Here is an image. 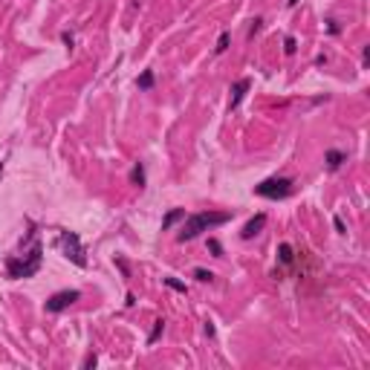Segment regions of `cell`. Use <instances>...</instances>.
I'll list each match as a JSON object with an SVG mask.
<instances>
[{"instance_id": "obj_16", "label": "cell", "mask_w": 370, "mask_h": 370, "mask_svg": "<svg viewBox=\"0 0 370 370\" xmlns=\"http://www.w3.org/2000/svg\"><path fill=\"white\" fill-rule=\"evenodd\" d=\"M162 283L168 289H174V292H182V295H185V292H188V287H185V283H182V280H177V278H171V275H168V278H162Z\"/></svg>"}, {"instance_id": "obj_20", "label": "cell", "mask_w": 370, "mask_h": 370, "mask_svg": "<svg viewBox=\"0 0 370 370\" xmlns=\"http://www.w3.org/2000/svg\"><path fill=\"white\" fill-rule=\"evenodd\" d=\"M113 263L119 266V272H122V278H130V266H127V261L122 258V254H116V258H113Z\"/></svg>"}, {"instance_id": "obj_21", "label": "cell", "mask_w": 370, "mask_h": 370, "mask_svg": "<svg viewBox=\"0 0 370 370\" xmlns=\"http://www.w3.org/2000/svg\"><path fill=\"white\" fill-rule=\"evenodd\" d=\"M324 23H327V32H330V35H341V23L335 18H327Z\"/></svg>"}, {"instance_id": "obj_3", "label": "cell", "mask_w": 370, "mask_h": 370, "mask_svg": "<svg viewBox=\"0 0 370 370\" xmlns=\"http://www.w3.org/2000/svg\"><path fill=\"white\" fill-rule=\"evenodd\" d=\"M254 194L263 200H287L295 194V180H289V177H269V180L254 185Z\"/></svg>"}, {"instance_id": "obj_4", "label": "cell", "mask_w": 370, "mask_h": 370, "mask_svg": "<svg viewBox=\"0 0 370 370\" xmlns=\"http://www.w3.org/2000/svg\"><path fill=\"white\" fill-rule=\"evenodd\" d=\"M58 246H61V252H64L67 261H72L75 266H87V254H84V246H81L78 232H61Z\"/></svg>"}, {"instance_id": "obj_19", "label": "cell", "mask_w": 370, "mask_h": 370, "mask_svg": "<svg viewBox=\"0 0 370 370\" xmlns=\"http://www.w3.org/2000/svg\"><path fill=\"white\" fill-rule=\"evenodd\" d=\"M208 252L214 254V258H223V243L217 237H208Z\"/></svg>"}, {"instance_id": "obj_27", "label": "cell", "mask_w": 370, "mask_h": 370, "mask_svg": "<svg viewBox=\"0 0 370 370\" xmlns=\"http://www.w3.org/2000/svg\"><path fill=\"white\" fill-rule=\"evenodd\" d=\"M367 61H370V46H364V49H361V64L367 67Z\"/></svg>"}, {"instance_id": "obj_8", "label": "cell", "mask_w": 370, "mask_h": 370, "mask_svg": "<svg viewBox=\"0 0 370 370\" xmlns=\"http://www.w3.org/2000/svg\"><path fill=\"white\" fill-rule=\"evenodd\" d=\"M347 162V151H338V148H330L324 154V165H327V171L330 174H335L341 165Z\"/></svg>"}, {"instance_id": "obj_23", "label": "cell", "mask_w": 370, "mask_h": 370, "mask_svg": "<svg viewBox=\"0 0 370 370\" xmlns=\"http://www.w3.org/2000/svg\"><path fill=\"white\" fill-rule=\"evenodd\" d=\"M61 44L67 46V49H72V46H75V35H72V32H61Z\"/></svg>"}, {"instance_id": "obj_14", "label": "cell", "mask_w": 370, "mask_h": 370, "mask_svg": "<svg viewBox=\"0 0 370 370\" xmlns=\"http://www.w3.org/2000/svg\"><path fill=\"white\" fill-rule=\"evenodd\" d=\"M229 44H232V32H220V38H217V46H214V55H223L229 49Z\"/></svg>"}, {"instance_id": "obj_25", "label": "cell", "mask_w": 370, "mask_h": 370, "mask_svg": "<svg viewBox=\"0 0 370 370\" xmlns=\"http://www.w3.org/2000/svg\"><path fill=\"white\" fill-rule=\"evenodd\" d=\"M327 61H330V55H327V52H318L316 55V67H324Z\"/></svg>"}, {"instance_id": "obj_1", "label": "cell", "mask_w": 370, "mask_h": 370, "mask_svg": "<svg viewBox=\"0 0 370 370\" xmlns=\"http://www.w3.org/2000/svg\"><path fill=\"white\" fill-rule=\"evenodd\" d=\"M226 223H232V214H229V211H197V214L185 217V223H182L177 240H180V243H191V240L200 237L203 232H211V229L226 226Z\"/></svg>"}, {"instance_id": "obj_28", "label": "cell", "mask_w": 370, "mask_h": 370, "mask_svg": "<svg viewBox=\"0 0 370 370\" xmlns=\"http://www.w3.org/2000/svg\"><path fill=\"white\" fill-rule=\"evenodd\" d=\"M125 304H127V307H133V304H136V295H133V292H127V295H125Z\"/></svg>"}, {"instance_id": "obj_29", "label": "cell", "mask_w": 370, "mask_h": 370, "mask_svg": "<svg viewBox=\"0 0 370 370\" xmlns=\"http://www.w3.org/2000/svg\"><path fill=\"white\" fill-rule=\"evenodd\" d=\"M298 3H301V0H287V6H289V9H295Z\"/></svg>"}, {"instance_id": "obj_22", "label": "cell", "mask_w": 370, "mask_h": 370, "mask_svg": "<svg viewBox=\"0 0 370 370\" xmlns=\"http://www.w3.org/2000/svg\"><path fill=\"white\" fill-rule=\"evenodd\" d=\"M96 364H99V356H96V353H87V356H84V361H81L84 370H93Z\"/></svg>"}, {"instance_id": "obj_18", "label": "cell", "mask_w": 370, "mask_h": 370, "mask_svg": "<svg viewBox=\"0 0 370 370\" xmlns=\"http://www.w3.org/2000/svg\"><path fill=\"white\" fill-rule=\"evenodd\" d=\"M261 29H263V18H252V20H249V29H246V38L252 41V38L258 35Z\"/></svg>"}, {"instance_id": "obj_7", "label": "cell", "mask_w": 370, "mask_h": 370, "mask_svg": "<svg viewBox=\"0 0 370 370\" xmlns=\"http://www.w3.org/2000/svg\"><path fill=\"white\" fill-rule=\"evenodd\" d=\"M263 226H266V214H254L252 220L240 229V237H243V240H252L254 235H261L263 232Z\"/></svg>"}, {"instance_id": "obj_26", "label": "cell", "mask_w": 370, "mask_h": 370, "mask_svg": "<svg viewBox=\"0 0 370 370\" xmlns=\"http://www.w3.org/2000/svg\"><path fill=\"white\" fill-rule=\"evenodd\" d=\"M203 333H206L208 338H214V333H217V330H214V324H211V321H206V327H203Z\"/></svg>"}, {"instance_id": "obj_10", "label": "cell", "mask_w": 370, "mask_h": 370, "mask_svg": "<svg viewBox=\"0 0 370 370\" xmlns=\"http://www.w3.org/2000/svg\"><path fill=\"white\" fill-rule=\"evenodd\" d=\"M180 220H185V208H171V211L162 217V232H168V229H171L174 223H180Z\"/></svg>"}, {"instance_id": "obj_17", "label": "cell", "mask_w": 370, "mask_h": 370, "mask_svg": "<svg viewBox=\"0 0 370 370\" xmlns=\"http://www.w3.org/2000/svg\"><path fill=\"white\" fill-rule=\"evenodd\" d=\"M194 278H197L200 283H211V280H214V272H211V269H203V266H197V269H194Z\"/></svg>"}, {"instance_id": "obj_12", "label": "cell", "mask_w": 370, "mask_h": 370, "mask_svg": "<svg viewBox=\"0 0 370 370\" xmlns=\"http://www.w3.org/2000/svg\"><path fill=\"white\" fill-rule=\"evenodd\" d=\"M278 261L283 263V266H289V263L295 261V249H292L289 243H280L278 246Z\"/></svg>"}, {"instance_id": "obj_9", "label": "cell", "mask_w": 370, "mask_h": 370, "mask_svg": "<svg viewBox=\"0 0 370 370\" xmlns=\"http://www.w3.org/2000/svg\"><path fill=\"white\" fill-rule=\"evenodd\" d=\"M130 185L133 188L142 191L145 185H148V174H145V162H133V168H130Z\"/></svg>"}, {"instance_id": "obj_5", "label": "cell", "mask_w": 370, "mask_h": 370, "mask_svg": "<svg viewBox=\"0 0 370 370\" xmlns=\"http://www.w3.org/2000/svg\"><path fill=\"white\" fill-rule=\"evenodd\" d=\"M75 301H81V292H78V289H61V292H55V295L46 298L44 309L49 316H58V312H64L67 307H72Z\"/></svg>"}, {"instance_id": "obj_6", "label": "cell", "mask_w": 370, "mask_h": 370, "mask_svg": "<svg viewBox=\"0 0 370 370\" xmlns=\"http://www.w3.org/2000/svg\"><path fill=\"white\" fill-rule=\"evenodd\" d=\"M252 90V78H240V81L232 84V99H229V110H237L240 107V101H243V96Z\"/></svg>"}, {"instance_id": "obj_2", "label": "cell", "mask_w": 370, "mask_h": 370, "mask_svg": "<svg viewBox=\"0 0 370 370\" xmlns=\"http://www.w3.org/2000/svg\"><path fill=\"white\" fill-rule=\"evenodd\" d=\"M41 266H44V246H41V240H32V249H29V254H23V258H18V254H9L6 258V275H9L12 280H26V278H35L38 272H41Z\"/></svg>"}, {"instance_id": "obj_13", "label": "cell", "mask_w": 370, "mask_h": 370, "mask_svg": "<svg viewBox=\"0 0 370 370\" xmlns=\"http://www.w3.org/2000/svg\"><path fill=\"white\" fill-rule=\"evenodd\" d=\"M165 324H168L165 318H156V321H154V330H151V335H148V347H151V344H156V338L165 333Z\"/></svg>"}, {"instance_id": "obj_11", "label": "cell", "mask_w": 370, "mask_h": 370, "mask_svg": "<svg viewBox=\"0 0 370 370\" xmlns=\"http://www.w3.org/2000/svg\"><path fill=\"white\" fill-rule=\"evenodd\" d=\"M154 84H156L154 70H142V75L136 78V87H139V90H154Z\"/></svg>"}, {"instance_id": "obj_15", "label": "cell", "mask_w": 370, "mask_h": 370, "mask_svg": "<svg viewBox=\"0 0 370 370\" xmlns=\"http://www.w3.org/2000/svg\"><path fill=\"white\" fill-rule=\"evenodd\" d=\"M295 52H298V41H295V35H287V38H283V55L292 58Z\"/></svg>"}, {"instance_id": "obj_24", "label": "cell", "mask_w": 370, "mask_h": 370, "mask_svg": "<svg viewBox=\"0 0 370 370\" xmlns=\"http://www.w3.org/2000/svg\"><path fill=\"white\" fill-rule=\"evenodd\" d=\"M333 226H335V232H338V235H347V226H344V220L338 214L333 217Z\"/></svg>"}]
</instances>
